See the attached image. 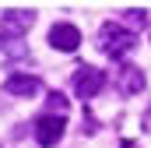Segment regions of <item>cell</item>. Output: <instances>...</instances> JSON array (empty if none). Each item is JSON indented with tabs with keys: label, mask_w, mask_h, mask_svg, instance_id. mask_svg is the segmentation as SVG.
<instances>
[{
	"label": "cell",
	"mask_w": 151,
	"mask_h": 148,
	"mask_svg": "<svg viewBox=\"0 0 151 148\" xmlns=\"http://www.w3.org/2000/svg\"><path fill=\"white\" fill-rule=\"evenodd\" d=\"M137 46V32H130L123 21H106L99 32V49L106 57H127Z\"/></svg>",
	"instance_id": "6da1fadb"
},
{
	"label": "cell",
	"mask_w": 151,
	"mask_h": 148,
	"mask_svg": "<svg viewBox=\"0 0 151 148\" xmlns=\"http://www.w3.org/2000/svg\"><path fill=\"white\" fill-rule=\"evenodd\" d=\"M32 131H35V141L42 148H53L60 138H63V131H67V120H63V113H42L32 120Z\"/></svg>",
	"instance_id": "7a4b0ae2"
},
{
	"label": "cell",
	"mask_w": 151,
	"mask_h": 148,
	"mask_svg": "<svg viewBox=\"0 0 151 148\" xmlns=\"http://www.w3.org/2000/svg\"><path fill=\"white\" fill-rule=\"evenodd\" d=\"M106 81H109V74L99 71V67H91V64H84V67H77L74 78H70V85H74V92L81 99H95L102 88H106Z\"/></svg>",
	"instance_id": "3957f363"
},
{
	"label": "cell",
	"mask_w": 151,
	"mask_h": 148,
	"mask_svg": "<svg viewBox=\"0 0 151 148\" xmlns=\"http://www.w3.org/2000/svg\"><path fill=\"white\" fill-rule=\"evenodd\" d=\"M35 14L32 11H4L0 14V42H14L32 28Z\"/></svg>",
	"instance_id": "277c9868"
},
{
	"label": "cell",
	"mask_w": 151,
	"mask_h": 148,
	"mask_svg": "<svg viewBox=\"0 0 151 148\" xmlns=\"http://www.w3.org/2000/svg\"><path fill=\"white\" fill-rule=\"evenodd\" d=\"M49 46L60 49V53H74L77 46H81V28L70 25V21H56L49 28Z\"/></svg>",
	"instance_id": "5b68a950"
},
{
	"label": "cell",
	"mask_w": 151,
	"mask_h": 148,
	"mask_svg": "<svg viewBox=\"0 0 151 148\" xmlns=\"http://www.w3.org/2000/svg\"><path fill=\"white\" fill-rule=\"evenodd\" d=\"M116 88H119L123 95H137V92H144V71L134 67V64H123L119 74H116Z\"/></svg>",
	"instance_id": "8992f818"
},
{
	"label": "cell",
	"mask_w": 151,
	"mask_h": 148,
	"mask_svg": "<svg viewBox=\"0 0 151 148\" xmlns=\"http://www.w3.org/2000/svg\"><path fill=\"white\" fill-rule=\"evenodd\" d=\"M39 88V78H32V74H11L7 81H4V92H11V95H21V99H32Z\"/></svg>",
	"instance_id": "52a82bcc"
},
{
	"label": "cell",
	"mask_w": 151,
	"mask_h": 148,
	"mask_svg": "<svg viewBox=\"0 0 151 148\" xmlns=\"http://www.w3.org/2000/svg\"><path fill=\"white\" fill-rule=\"evenodd\" d=\"M123 21H127V28H130V32H134V28H144L148 11H127V14H123Z\"/></svg>",
	"instance_id": "ba28073f"
},
{
	"label": "cell",
	"mask_w": 151,
	"mask_h": 148,
	"mask_svg": "<svg viewBox=\"0 0 151 148\" xmlns=\"http://www.w3.org/2000/svg\"><path fill=\"white\" fill-rule=\"evenodd\" d=\"M46 106H49V113H63L67 110V95L63 92H49L46 95Z\"/></svg>",
	"instance_id": "9c48e42d"
},
{
	"label": "cell",
	"mask_w": 151,
	"mask_h": 148,
	"mask_svg": "<svg viewBox=\"0 0 151 148\" xmlns=\"http://www.w3.org/2000/svg\"><path fill=\"white\" fill-rule=\"evenodd\" d=\"M144 127H148V131H151V110L144 113Z\"/></svg>",
	"instance_id": "30bf717a"
}]
</instances>
